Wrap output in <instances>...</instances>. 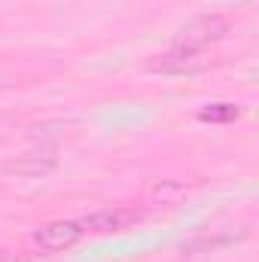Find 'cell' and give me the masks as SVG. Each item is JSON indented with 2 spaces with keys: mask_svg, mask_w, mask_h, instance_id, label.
<instances>
[{
  "mask_svg": "<svg viewBox=\"0 0 259 262\" xmlns=\"http://www.w3.org/2000/svg\"><path fill=\"white\" fill-rule=\"evenodd\" d=\"M140 220H143V210H140V207L122 204V207H107V210L89 213L79 226H82V232L107 235V232H122V229H131V226H134V223H140Z\"/></svg>",
  "mask_w": 259,
  "mask_h": 262,
  "instance_id": "cell-1",
  "label": "cell"
},
{
  "mask_svg": "<svg viewBox=\"0 0 259 262\" xmlns=\"http://www.w3.org/2000/svg\"><path fill=\"white\" fill-rule=\"evenodd\" d=\"M229 34V21L220 18V15H198L192 18L183 31H180V43L177 46H186V49H201L207 43H217Z\"/></svg>",
  "mask_w": 259,
  "mask_h": 262,
  "instance_id": "cell-2",
  "label": "cell"
},
{
  "mask_svg": "<svg viewBox=\"0 0 259 262\" xmlns=\"http://www.w3.org/2000/svg\"><path fill=\"white\" fill-rule=\"evenodd\" d=\"M82 226L73 223V220H58V223H46L34 232V244L46 253H55V250H64V247H73L79 238H82Z\"/></svg>",
  "mask_w": 259,
  "mask_h": 262,
  "instance_id": "cell-3",
  "label": "cell"
},
{
  "mask_svg": "<svg viewBox=\"0 0 259 262\" xmlns=\"http://www.w3.org/2000/svg\"><path fill=\"white\" fill-rule=\"evenodd\" d=\"M207 64L201 49H186V46H174L168 55H162L159 61H153V70H162V73H192L201 70Z\"/></svg>",
  "mask_w": 259,
  "mask_h": 262,
  "instance_id": "cell-4",
  "label": "cell"
},
{
  "mask_svg": "<svg viewBox=\"0 0 259 262\" xmlns=\"http://www.w3.org/2000/svg\"><path fill=\"white\" fill-rule=\"evenodd\" d=\"M238 116H241V110H238L235 104H207V107L198 113L201 122H232V119H238Z\"/></svg>",
  "mask_w": 259,
  "mask_h": 262,
  "instance_id": "cell-5",
  "label": "cell"
}]
</instances>
